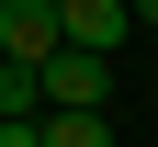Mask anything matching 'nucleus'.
Masks as SVG:
<instances>
[{
  "label": "nucleus",
  "mask_w": 158,
  "mask_h": 147,
  "mask_svg": "<svg viewBox=\"0 0 158 147\" xmlns=\"http://www.w3.org/2000/svg\"><path fill=\"white\" fill-rule=\"evenodd\" d=\"M56 34H68V45H124V34H135V11H124V0H56Z\"/></svg>",
  "instance_id": "nucleus-1"
},
{
  "label": "nucleus",
  "mask_w": 158,
  "mask_h": 147,
  "mask_svg": "<svg viewBox=\"0 0 158 147\" xmlns=\"http://www.w3.org/2000/svg\"><path fill=\"white\" fill-rule=\"evenodd\" d=\"M45 45H56V0H0V57H23V68H34Z\"/></svg>",
  "instance_id": "nucleus-2"
},
{
  "label": "nucleus",
  "mask_w": 158,
  "mask_h": 147,
  "mask_svg": "<svg viewBox=\"0 0 158 147\" xmlns=\"http://www.w3.org/2000/svg\"><path fill=\"white\" fill-rule=\"evenodd\" d=\"M102 136H113L102 102H45V113H34V147H102Z\"/></svg>",
  "instance_id": "nucleus-3"
}]
</instances>
